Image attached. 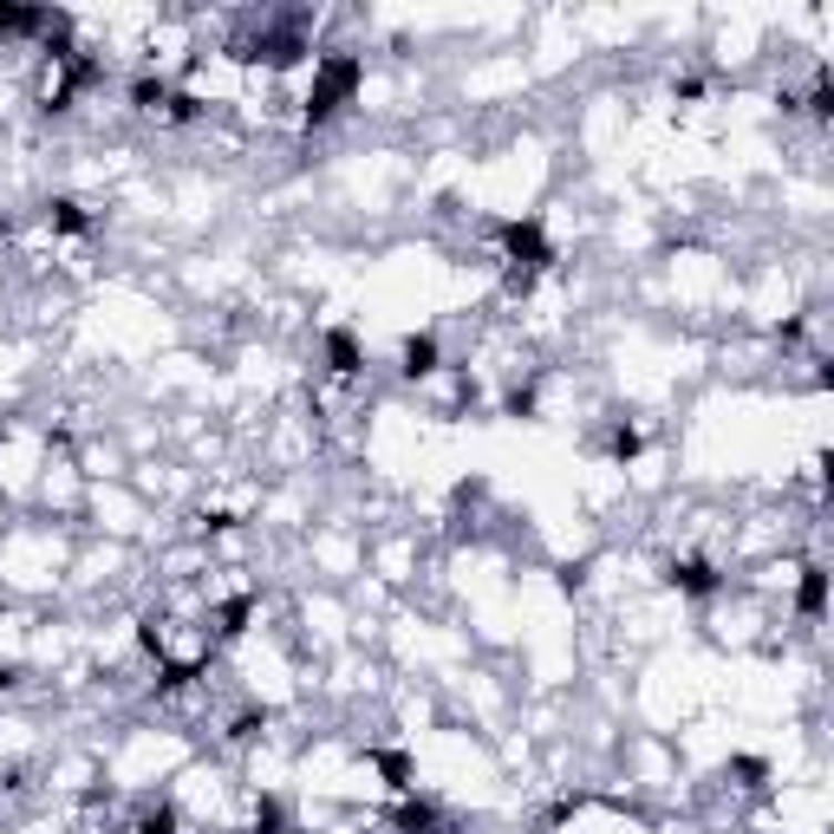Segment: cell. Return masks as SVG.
I'll return each mask as SVG.
<instances>
[{
	"label": "cell",
	"mask_w": 834,
	"mask_h": 834,
	"mask_svg": "<svg viewBox=\"0 0 834 834\" xmlns=\"http://www.w3.org/2000/svg\"><path fill=\"white\" fill-rule=\"evenodd\" d=\"M405 372L424 378V372H437V339L424 333V339H405Z\"/></svg>",
	"instance_id": "cell-1"
}]
</instances>
